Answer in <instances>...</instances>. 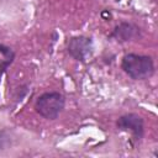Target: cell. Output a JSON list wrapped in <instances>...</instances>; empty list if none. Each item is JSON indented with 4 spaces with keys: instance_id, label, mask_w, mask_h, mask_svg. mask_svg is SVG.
<instances>
[{
    "instance_id": "obj_1",
    "label": "cell",
    "mask_w": 158,
    "mask_h": 158,
    "mask_svg": "<svg viewBox=\"0 0 158 158\" xmlns=\"http://www.w3.org/2000/svg\"><path fill=\"white\" fill-rule=\"evenodd\" d=\"M121 67L123 72L132 79H147L154 73V64L151 57L128 53L122 58Z\"/></svg>"
},
{
    "instance_id": "obj_2",
    "label": "cell",
    "mask_w": 158,
    "mask_h": 158,
    "mask_svg": "<svg viewBox=\"0 0 158 158\" xmlns=\"http://www.w3.org/2000/svg\"><path fill=\"white\" fill-rule=\"evenodd\" d=\"M64 96L59 93H44L42 94L35 104L36 111L48 120H54L64 109Z\"/></svg>"
},
{
    "instance_id": "obj_3",
    "label": "cell",
    "mask_w": 158,
    "mask_h": 158,
    "mask_svg": "<svg viewBox=\"0 0 158 158\" xmlns=\"http://www.w3.org/2000/svg\"><path fill=\"white\" fill-rule=\"evenodd\" d=\"M93 49V42L90 38L84 36L73 37L68 42V52L70 56L78 60H84Z\"/></svg>"
},
{
    "instance_id": "obj_4",
    "label": "cell",
    "mask_w": 158,
    "mask_h": 158,
    "mask_svg": "<svg viewBox=\"0 0 158 158\" xmlns=\"http://www.w3.org/2000/svg\"><path fill=\"white\" fill-rule=\"evenodd\" d=\"M117 127L122 131H130L136 139H139L143 135V120L136 114L121 116L117 121Z\"/></svg>"
},
{
    "instance_id": "obj_5",
    "label": "cell",
    "mask_w": 158,
    "mask_h": 158,
    "mask_svg": "<svg viewBox=\"0 0 158 158\" xmlns=\"http://www.w3.org/2000/svg\"><path fill=\"white\" fill-rule=\"evenodd\" d=\"M136 32H137V28L133 27L132 25L122 23V25L116 27V30H115L112 36H115L120 41H128V40H131V38H133L136 36Z\"/></svg>"
},
{
    "instance_id": "obj_6",
    "label": "cell",
    "mask_w": 158,
    "mask_h": 158,
    "mask_svg": "<svg viewBox=\"0 0 158 158\" xmlns=\"http://www.w3.org/2000/svg\"><path fill=\"white\" fill-rule=\"evenodd\" d=\"M15 53L11 48L0 44V73H2L14 60Z\"/></svg>"
}]
</instances>
